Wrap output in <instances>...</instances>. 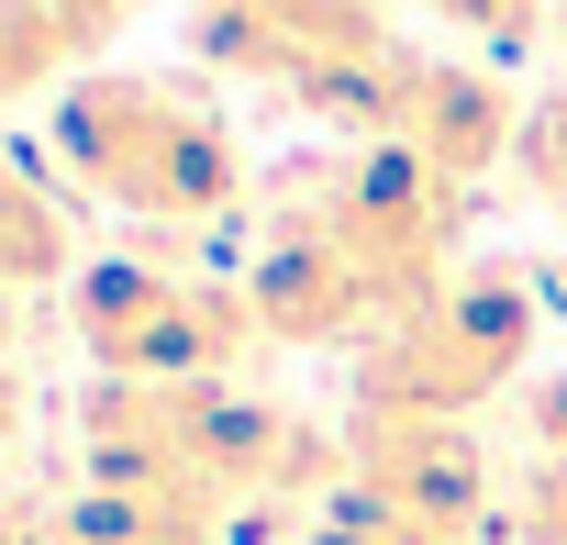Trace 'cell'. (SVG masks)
<instances>
[{
	"label": "cell",
	"mask_w": 567,
	"mask_h": 545,
	"mask_svg": "<svg viewBox=\"0 0 567 545\" xmlns=\"http://www.w3.org/2000/svg\"><path fill=\"white\" fill-rule=\"evenodd\" d=\"M45 167L123 223H223L256 200L245 145L200 79L167 68H90L45 101Z\"/></svg>",
	"instance_id": "6da1fadb"
},
{
	"label": "cell",
	"mask_w": 567,
	"mask_h": 545,
	"mask_svg": "<svg viewBox=\"0 0 567 545\" xmlns=\"http://www.w3.org/2000/svg\"><path fill=\"white\" fill-rule=\"evenodd\" d=\"M534 335H545V279L512 256H467L456 279L390 323L346 379V412H401V423H478V401H501L523 368H534Z\"/></svg>",
	"instance_id": "7a4b0ae2"
},
{
	"label": "cell",
	"mask_w": 567,
	"mask_h": 545,
	"mask_svg": "<svg viewBox=\"0 0 567 545\" xmlns=\"http://www.w3.org/2000/svg\"><path fill=\"white\" fill-rule=\"evenodd\" d=\"M68 346L90 357V379H145V390H189V379H234L256 357V312L245 279H200V267H156V256H101L56 290Z\"/></svg>",
	"instance_id": "3957f363"
},
{
	"label": "cell",
	"mask_w": 567,
	"mask_h": 545,
	"mask_svg": "<svg viewBox=\"0 0 567 545\" xmlns=\"http://www.w3.org/2000/svg\"><path fill=\"white\" fill-rule=\"evenodd\" d=\"M178 34H189V56L212 79H245L278 112H301L323 79H346V68L401 45L390 0H189Z\"/></svg>",
	"instance_id": "277c9868"
},
{
	"label": "cell",
	"mask_w": 567,
	"mask_h": 545,
	"mask_svg": "<svg viewBox=\"0 0 567 545\" xmlns=\"http://www.w3.org/2000/svg\"><path fill=\"white\" fill-rule=\"evenodd\" d=\"M346 490H368L390 523L423 545H467L489 523V445L478 423H401V412H346Z\"/></svg>",
	"instance_id": "5b68a950"
},
{
	"label": "cell",
	"mask_w": 567,
	"mask_h": 545,
	"mask_svg": "<svg viewBox=\"0 0 567 545\" xmlns=\"http://www.w3.org/2000/svg\"><path fill=\"white\" fill-rule=\"evenodd\" d=\"M390 145H401V156H423L434 178L478 189L489 167H512V145H523V112H512V90H501L478 56H412V90H401V123H390Z\"/></svg>",
	"instance_id": "8992f818"
},
{
	"label": "cell",
	"mask_w": 567,
	"mask_h": 545,
	"mask_svg": "<svg viewBox=\"0 0 567 545\" xmlns=\"http://www.w3.org/2000/svg\"><path fill=\"white\" fill-rule=\"evenodd\" d=\"M56 545H234V501L178 490V479H79L56 490Z\"/></svg>",
	"instance_id": "52a82bcc"
},
{
	"label": "cell",
	"mask_w": 567,
	"mask_h": 545,
	"mask_svg": "<svg viewBox=\"0 0 567 545\" xmlns=\"http://www.w3.org/2000/svg\"><path fill=\"white\" fill-rule=\"evenodd\" d=\"M90 34L68 0H0V112H23V101H56L68 79H90Z\"/></svg>",
	"instance_id": "ba28073f"
},
{
	"label": "cell",
	"mask_w": 567,
	"mask_h": 545,
	"mask_svg": "<svg viewBox=\"0 0 567 545\" xmlns=\"http://www.w3.org/2000/svg\"><path fill=\"white\" fill-rule=\"evenodd\" d=\"M68 200L34 189L12 156H0V301H34V290H68Z\"/></svg>",
	"instance_id": "9c48e42d"
},
{
	"label": "cell",
	"mask_w": 567,
	"mask_h": 545,
	"mask_svg": "<svg viewBox=\"0 0 567 545\" xmlns=\"http://www.w3.org/2000/svg\"><path fill=\"white\" fill-rule=\"evenodd\" d=\"M390 12H423V23L467 34L478 56H523V45L556 23V0H390Z\"/></svg>",
	"instance_id": "30bf717a"
},
{
	"label": "cell",
	"mask_w": 567,
	"mask_h": 545,
	"mask_svg": "<svg viewBox=\"0 0 567 545\" xmlns=\"http://www.w3.org/2000/svg\"><path fill=\"white\" fill-rule=\"evenodd\" d=\"M512 178L567 223V90H545L534 112H523V145H512Z\"/></svg>",
	"instance_id": "8fae6325"
},
{
	"label": "cell",
	"mask_w": 567,
	"mask_h": 545,
	"mask_svg": "<svg viewBox=\"0 0 567 545\" xmlns=\"http://www.w3.org/2000/svg\"><path fill=\"white\" fill-rule=\"evenodd\" d=\"M512 534L523 545H567V467H523V490H512Z\"/></svg>",
	"instance_id": "7c38bea8"
},
{
	"label": "cell",
	"mask_w": 567,
	"mask_h": 545,
	"mask_svg": "<svg viewBox=\"0 0 567 545\" xmlns=\"http://www.w3.org/2000/svg\"><path fill=\"white\" fill-rule=\"evenodd\" d=\"M523 434H534V456H545V467H567V368L523 390Z\"/></svg>",
	"instance_id": "4fadbf2b"
},
{
	"label": "cell",
	"mask_w": 567,
	"mask_h": 545,
	"mask_svg": "<svg viewBox=\"0 0 567 545\" xmlns=\"http://www.w3.org/2000/svg\"><path fill=\"white\" fill-rule=\"evenodd\" d=\"M23 423H34V401H23V368H0V501H12V456H23Z\"/></svg>",
	"instance_id": "5bb4252c"
},
{
	"label": "cell",
	"mask_w": 567,
	"mask_h": 545,
	"mask_svg": "<svg viewBox=\"0 0 567 545\" xmlns=\"http://www.w3.org/2000/svg\"><path fill=\"white\" fill-rule=\"evenodd\" d=\"M0 545H56V523H45V512H23V501H0Z\"/></svg>",
	"instance_id": "9a60e30c"
},
{
	"label": "cell",
	"mask_w": 567,
	"mask_h": 545,
	"mask_svg": "<svg viewBox=\"0 0 567 545\" xmlns=\"http://www.w3.org/2000/svg\"><path fill=\"white\" fill-rule=\"evenodd\" d=\"M12 335H23V301H0V368H12Z\"/></svg>",
	"instance_id": "2e32d148"
},
{
	"label": "cell",
	"mask_w": 567,
	"mask_h": 545,
	"mask_svg": "<svg viewBox=\"0 0 567 545\" xmlns=\"http://www.w3.org/2000/svg\"><path fill=\"white\" fill-rule=\"evenodd\" d=\"M545 290H556V301H567V256H556V279H545Z\"/></svg>",
	"instance_id": "e0dca14e"
},
{
	"label": "cell",
	"mask_w": 567,
	"mask_h": 545,
	"mask_svg": "<svg viewBox=\"0 0 567 545\" xmlns=\"http://www.w3.org/2000/svg\"><path fill=\"white\" fill-rule=\"evenodd\" d=\"M556 34H567V0H556Z\"/></svg>",
	"instance_id": "ac0fdd59"
}]
</instances>
